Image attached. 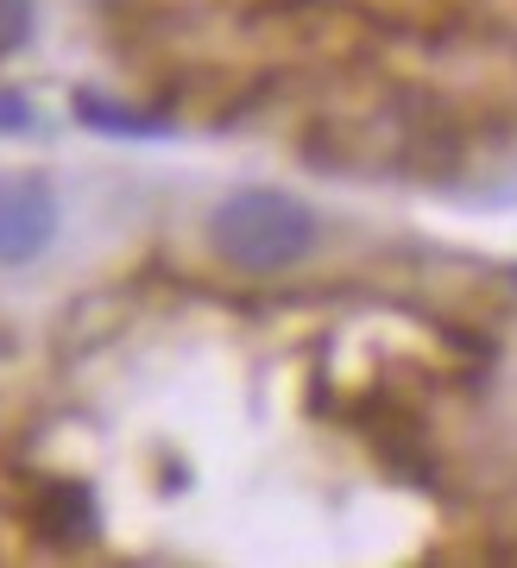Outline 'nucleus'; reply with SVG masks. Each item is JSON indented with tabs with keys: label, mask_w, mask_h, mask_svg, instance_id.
<instances>
[{
	"label": "nucleus",
	"mask_w": 517,
	"mask_h": 568,
	"mask_svg": "<svg viewBox=\"0 0 517 568\" xmlns=\"http://www.w3.org/2000/svg\"><path fill=\"white\" fill-rule=\"evenodd\" d=\"M209 241L240 272H291L316 246V215L291 190H234L209 215Z\"/></svg>",
	"instance_id": "obj_1"
},
{
	"label": "nucleus",
	"mask_w": 517,
	"mask_h": 568,
	"mask_svg": "<svg viewBox=\"0 0 517 568\" xmlns=\"http://www.w3.org/2000/svg\"><path fill=\"white\" fill-rule=\"evenodd\" d=\"M58 241V196L44 178H0V265H32Z\"/></svg>",
	"instance_id": "obj_2"
},
{
	"label": "nucleus",
	"mask_w": 517,
	"mask_h": 568,
	"mask_svg": "<svg viewBox=\"0 0 517 568\" xmlns=\"http://www.w3.org/2000/svg\"><path fill=\"white\" fill-rule=\"evenodd\" d=\"M39 530L51 544H89L95 537V499L77 480H51L39 493Z\"/></svg>",
	"instance_id": "obj_3"
},
{
	"label": "nucleus",
	"mask_w": 517,
	"mask_h": 568,
	"mask_svg": "<svg viewBox=\"0 0 517 568\" xmlns=\"http://www.w3.org/2000/svg\"><path fill=\"white\" fill-rule=\"evenodd\" d=\"M77 121L101 126V133H114V140H126V133H159V121H152V114L114 108V102H101V95H77Z\"/></svg>",
	"instance_id": "obj_4"
},
{
	"label": "nucleus",
	"mask_w": 517,
	"mask_h": 568,
	"mask_svg": "<svg viewBox=\"0 0 517 568\" xmlns=\"http://www.w3.org/2000/svg\"><path fill=\"white\" fill-rule=\"evenodd\" d=\"M32 39V0H0V58H13Z\"/></svg>",
	"instance_id": "obj_5"
},
{
	"label": "nucleus",
	"mask_w": 517,
	"mask_h": 568,
	"mask_svg": "<svg viewBox=\"0 0 517 568\" xmlns=\"http://www.w3.org/2000/svg\"><path fill=\"white\" fill-rule=\"evenodd\" d=\"M0 126L13 133V126H26V102H13V95H0Z\"/></svg>",
	"instance_id": "obj_6"
}]
</instances>
